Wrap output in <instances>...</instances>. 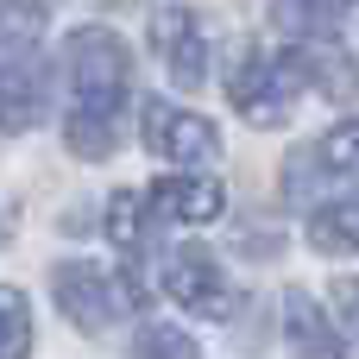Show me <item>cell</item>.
Here are the masks:
<instances>
[{"mask_svg": "<svg viewBox=\"0 0 359 359\" xmlns=\"http://www.w3.org/2000/svg\"><path fill=\"white\" fill-rule=\"evenodd\" d=\"M50 290H57L63 322H76L82 334H107L114 316H120V297H114L107 271H95V265H82V259L57 265V271H50Z\"/></svg>", "mask_w": 359, "mask_h": 359, "instance_id": "cell-5", "label": "cell"}, {"mask_svg": "<svg viewBox=\"0 0 359 359\" xmlns=\"http://www.w3.org/2000/svg\"><path fill=\"white\" fill-rule=\"evenodd\" d=\"M284 63L297 69V82H309V88L328 95V101H353L359 95V69H353V57H347L334 38H309V44H297Z\"/></svg>", "mask_w": 359, "mask_h": 359, "instance_id": "cell-8", "label": "cell"}, {"mask_svg": "<svg viewBox=\"0 0 359 359\" xmlns=\"http://www.w3.org/2000/svg\"><path fill=\"white\" fill-rule=\"evenodd\" d=\"M145 145L164 158V164H183V170H208L221 158V139L202 114L189 107H170V101H151L145 107Z\"/></svg>", "mask_w": 359, "mask_h": 359, "instance_id": "cell-4", "label": "cell"}, {"mask_svg": "<svg viewBox=\"0 0 359 359\" xmlns=\"http://www.w3.org/2000/svg\"><path fill=\"white\" fill-rule=\"evenodd\" d=\"M38 63V13H19V6H0V76Z\"/></svg>", "mask_w": 359, "mask_h": 359, "instance_id": "cell-13", "label": "cell"}, {"mask_svg": "<svg viewBox=\"0 0 359 359\" xmlns=\"http://www.w3.org/2000/svg\"><path fill=\"white\" fill-rule=\"evenodd\" d=\"M139 215H145V196H133V189H120V196L107 202V240L133 252V246L145 240V221H139Z\"/></svg>", "mask_w": 359, "mask_h": 359, "instance_id": "cell-18", "label": "cell"}, {"mask_svg": "<svg viewBox=\"0 0 359 359\" xmlns=\"http://www.w3.org/2000/svg\"><path fill=\"white\" fill-rule=\"evenodd\" d=\"M284 341L297 347V359H347V334L334 328V316L309 290L284 297Z\"/></svg>", "mask_w": 359, "mask_h": 359, "instance_id": "cell-7", "label": "cell"}, {"mask_svg": "<svg viewBox=\"0 0 359 359\" xmlns=\"http://www.w3.org/2000/svg\"><path fill=\"white\" fill-rule=\"evenodd\" d=\"M328 316H334V328H341V334H353V341H359V278H341V284H334Z\"/></svg>", "mask_w": 359, "mask_h": 359, "instance_id": "cell-19", "label": "cell"}, {"mask_svg": "<svg viewBox=\"0 0 359 359\" xmlns=\"http://www.w3.org/2000/svg\"><path fill=\"white\" fill-rule=\"evenodd\" d=\"M44 114V82H38V63L0 76V133H25L32 120Z\"/></svg>", "mask_w": 359, "mask_h": 359, "instance_id": "cell-11", "label": "cell"}, {"mask_svg": "<svg viewBox=\"0 0 359 359\" xmlns=\"http://www.w3.org/2000/svg\"><path fill=\"white\" fill-rule=\"evenodd\" d=\"M341 13H347V0H271V25L284 38H297V44L334 38L341 32Z\"/></svg>", "mask_w": 359, "mask_h": 359, "instance_id": "cell-10", "label": "cell"}, {"mask_svg": "<svg viewBox=\"0 0 359 359\" xmlns=\"http://www.w3.org/2000/svg\"><path fill=\"white\" fill-rule=\"evenodd\" d=\"M63 57H69V88H76V107L120 114L126 82H133V50H126V38H120V32H107V25H82V32H69Z\"/></svg>", "mask_w": 359, "mask_h": 359, "instance_id": "cell-1", "label": "cell"}, {"mask_svg": "<svg viewBox=\"0 0 359 359\" xmlns=\"http://www.w3.org/2000/svg\"><path fill=\"white\" fill-rule=\"evenodd\" d=\"M164 290H170L177 309H189V316H202V322H227V316L240 309V290L227 284L221 259L202 252V246H177V252L164 259Z\"/></svg>", "mask_w": 359, "mask_h": 359, "instance_id": "cell-2", "label": "cell"}, {"mask_svg": "<svg viewBox=\"0 0 359 359\" xmlns=\"http://www.w3.org/2000/svg\"><path fill=\"white\" fill-rule=\"evenodd\" d=\"M32 353V303L25 290L0 284V359H25Z\"/></svg>", "mask_w": 359, "mask_h": 359, "instance_id": "cell-15", "label": "cell"}, {"mask_svg": "<svg viewBox=\"0 0 359 359\" xmlns=\"http://www.w3.org/2000/svg\"><path fill=\"white\" fill-rule=\"evenodd\" d=\"M309 246H316L322 259H359V202L316 208V221H309Z\"/></svg>", "mask_w": 359, "mask_h": 359, "instance_id": "cell-12", "label": "cell"}, {"mask_svg": "<svg viewBox=\"0 0 359 359\" xmlns=\"http://www.w3.org/2000/svg\"><path fill=\"white\" fill-rule=\"evenodd\" d=\"M316 158L334 170V177H347V183H359V120H341L322 145H316Z\"/></svg>", "mask_w": 359, "mask_h": 359, "instance_id": "cell-17", "label": "cell"}, {"mask_svg": "<svg viewBox=\"0 0 359 359\" xmlns=\"http://www.w3.org/2000/svg\"><path fill=\"white\" fill-rule=\"evenodd\" d=\"M151 44H158L170 82H183V88H202V82H208V38H202V19H196L189 6H158Z\"/></svg>", "mask_w": 359, "mask_h": 359, "instance_id": "cell-6", "label": "cell"}, {"mask_svg": "<svg viewBox=\"0 0 359 359\" xmlns=\"http://www.w3.org/2000/svg\"><path fill=\"white\" fill-rule=\"evenodd\" d=\"M297 88H303L297 69H290V63H271V57H259V50H246V57L233 63V76H227V101H233L252 126H284Z\"/></svg>", "mask_w": 359, "mask_h": 359, "instance_id": "cell-3", "label": "cell"}, {"mask_svg": "<svg viewBox=\"0 0 359 359\" xmlns=\"http://www.w3.org/2000/svg\"><path fill=\"white\" fill-rule=\"evenodd\" d=\"M6 6H19V13H50L57 0H6Z\"/></svg>", "mask_w": 359, "mask_h": 359, "instance_id": "cell-20", "label": "cell"}, {"mask_svg": "<svg viewBox=\"0 0 359 359\" xmlns=\"http://www.w3.org/2000/svg\"><path fill=\"white\" fill-rule=\"evenodd\" d=\"M114 120H120V114L76 107V114L63 120V145H69L76 158H107V151H114V139H120V133H114Z\"/></svg>", "mask_w": 359, "mask_h": 359, "instance_id": "cell-14", "label": "cell"}, {"mask_svg": "<svg viewBox=\"0 0 359 359\" xmlns=\"http://www.w3.org/2000/svg\"><path fill=\"white\" fill-rule=\"evenodd\" d=\"M133 359H202V347L177 322H145L139 341H133Z\"/></svg>", "mask_w": 359, "mask_h": 359, "instance_id": "cell-16", "label": "cell"}, {"mask_svg": "<svg viewBox=\"0 0 359 359\" xmlns=\"http://www.w3.org/2000/svg\"><path fill=\"white\" fill-rule=\"evenodd\" d=\"M221 202H227V196H221V183H215V177H196V170L151 183V208H158L164 221H183V227L215 221V215H221Z\"/></svg>", "mask_w": 359, "mask_h": 359, "instance_id": "cell-9", "label": "cell"}]
</instances>
